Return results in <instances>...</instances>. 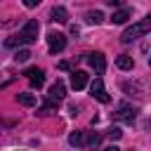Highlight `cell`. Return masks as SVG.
<instances>
[{
	"mask_svg": "<svg viewBox=\"0 0 151 151\" xmlns=\"http://www.w3.org/2000/svg\"><path fill=\"white\" fill-rule=\"evenodd\" d=\"M151 31V17H146V19H142V21H137V24H132L130 28H125L123 31V35H120V42H125V45H130V42H134L137 38H142V35H146Z\"/></svg>",
	"mask_w": 151,
	"mask_h": 151,
	"instance_id": "cell-1",
	"label": "cell"
},
{
	"mask_svg": "<svg viewBox=\"0 0 151 151\" xmlns=\"http://www.w3.org/2000/svg\"><path fill=\"white\" fill-rule=\"evenodd\" d=\"M113 118H118V120H123V123H132V120L137 118V109H132L130 104H120L118 111L113 113Z\"/></svg>",
	"mask_w": 151,
	"mask_h": 151,
	"instance_id": "cell-6",
	"label": "cell"
},
{
	"mask_svg": "<svg viewBox=\"0 0 151 151\" xmlns=\"http://www.w3.org/2000/svg\"><path fill=\"white\" fill-rule=\"evenodd\" d=\"M24 76L28 78V83H31L33 87H42V85H45V71H42V68H38V66L26 68V71H24Z\"/></svg>",
	"mask_w": 151,
	"mask_h": 151,
	"instance_id": "cell-5",
	"label": "cell"
},
{
	"mask_svg": "<svg viewBox=\"0 0 151 151\" xmlns=\"http://www.w3.org/2000/svg\"><path fill=\"white\" fill-rule=\"evenodd\" d=\"M64 94H66V87H64V83H61V80H57V83L50 87V94H47V99L57 104V101H61V99H64Z\"/></svg>",
	"mask_w": 151,
	"mask_h": 151,
	"instance_id": "cell-8",
	"label": "cell"
},
{
	"mask_svg": "<svg viewBox=\"0 0 151 151\" xmlns=\"http://www.w3.org/2000/svg\"><path fill=\"white\" fill-rule=\"evenodd\" d=\"M127 19H130V9H118V12H113L111 24H125Z\"/></svg>",
	"mask_w": 151,
	"mask_h": 151,
	"instance_id": "cell-12",
	"label": "cell"
},
{
	"mask_svg": "<svg viewBox=\"0 0 151 151\" xmlns=\"http://www.w3.org/2000/svg\"><path fill=\"white\" fill-rule=\"evenodd\" d=\"M38 33H40V24L35 21V19H31V21H26V26L19 31V40H21V45H31V42H35L38 40Z\"/></svg>",
	"mask_w": 151,
	"mask_h": 151,
	"instance_id": "cell-2",
	"label": "cell"
},
{
	"mask_svg": "<svg viewBox=\"0 0 151 151\" xmlns=\"http://www.w3.org/2000/svg\"><path fill=\"white\" fill-rule=\"evenodd\" d=\"M90 94H92L97 101H101V104H109V101H111L109 92L104 90V83H101V78H94V83L90 85Z\"/></svg>",
	"mask_w": 151,
	"mask_h": 151,
	"instance_id": "cell-4",
	"label": "cell"
},
{
	"mask_svg": "<svg viewBox=\"0 0 151 151\" xmlns=\"http://www.w3.org/2000/svg\"><path fill=\"white\" fill-rule=\"evenodd\" d=\"M28 59H31V52H28V50H19V52L14 54V61H17V64H24V61H28Z\"/></svg>",
	"mask_w": 151,
	"mask_h": 151,
	"instance_id": "cell-17",
	"label": "cell"
},
{
	"mask_svg": "<svg viewBox=\"0 0 151 151\" xmlns=\"http://www.w3.org/2000/svg\"><path fill=\"white\" fill-rule=\"evenodd\" d=\"M47 47H50V52H52V54L61 52V50L66 47V35H64V33H57V31L47 33Z\"/></svg>",
	"mask_w": 151,
	"mask_h": 151,
	"instance_id": "cell-3",
	"label": "cell"
},
{
	"mask_svg": "<svg viewBox=\"0 0 151 151\" xmlns=\"http://www.w3.org/2000/svg\"><path fill=\"white\" fill-rule=\"evenodd\" d=\"M24 5H26V7H35V5H38V0H26Z\"/></svg>",
	"mask_w": 151,
	"mask_h": 151,
	"instance_id": "cell-19",
	"label": "cell"
},
{
	"mask_svg": "<svg viewBox=\"0 0 151 151\" xmlns=\"http://www.w3.org/2000/svg\"><path fill=\"white\" fill-rule=\"evenodd\" d=\"M106 134H109L111 139H120V137H123V132H120V127H109V130H106Z\"/></svg>",
	"mask_w": 151,
	"mask_h": 151,
	"instance_id": "cell-18",
	"label": "cell"
},
{
	"mask_svg": "<svg viewBox=\"0 0 151 151\" xmlns=\"http://www.w3.org/2000/svg\"><path fill=\"white\" fill-rule=\"evenodd\" d=\"M104 151H120V149H118V146H106Z\"/></svg>",
	"mask_w": 151,
	"mask_h": 151,
	"instance_id": "cell-20",
	"label": "cell"
},
{
	"mask_svg": "<svg viewBox=\"0 0 151 151\" xmlns=\"http://www.w3.org/2000/svg\"><path fill=\"white\" fill-rule=\"evenodd\" d=\"M85 19H87V24H99V21L104 19V14H101L99 9H92V12L85 14Z\"/></svg>",
	"mask_w": 151,
	"mask_h": 151,
	"instance_id": "cell-15",
	"label": "cell"
},
{
	"mask_svg": "<svg viewBox=\"0 0 151 151\" xmlns=\"http://www.w3.org/2000/svg\"><path fill=\"white\" fill-rule=\"evenodd\" d=\"M50 17H52V21H59V24L68 21V12H66L61 5H54V7L50 9Z\"/></svg>",
	"mask_w": 151,
	"mask_h": 151,
	"instance_id": "cell-10",
	"label": "cell"
},
{
	"mask_svg": "<svg viewBox=\"0 0 151 151\" xmlns=\"http://www.w3.org/2000/svg\"><path fill=\"white\" fill-rule=\"evenodd\" d=\"M17 101H19L21 106H35V97H33V94H26V92L17 94Z\"/></svg>",
	"mask_w": 151,
	"mask_h": 151,
	"instance_id": "cell-13",
	"label": "cell"
},
{
	"mask_svg": "<svg viewBox=\"0 0 151 151\" xmlns=\"http://www.w3.org/2000/svg\"><path fill=\"white\" fill-rule=\"evenodd\" d=\"M116 66L123 68V71H130V68L134 66V61H132L130 54H118V57H116Z\"/></svg>",
	"mask_w": 151,
	"mask_h": 151,
	"instance_id": "cell-11",
	"label": "cell"
},
{
	"mask_svg": "<svg viewBox=\"0 0 151 151\" xmlns=\"http://www.w3.org/2000/svg\"><path fill=\"white\" fill-rule=\"evenodd\" d=\"M87 85V73L85 71H73L71 73V87L73 90H83Z\"/></svg>",
	"mask_w": 151,
	"mask_h": 151,
	"instance_id": "cell-9",
	"label": "cell"
},
{
	"mask_svg": "<svg viewBox=\"0 0 151 151\" xmlns=\"http://www.w3.org/2000/svg\"><path fill=\"white\" fill-rule=\"evenodd\" d=\"M68 142H71V146H83L85 144V132H71Z\"/></svg>",
	"mask_w": 151,
	"mask_h": 151,
	"instance_id": "cell-14",
	"label": "cell"
},
{
	"mask_svg": "<svg viewBox=\"0 0 151 151\" xmlns=\"http://www.w3.org/2000/svg\"><path fill=\"white\" fill-rule=\"evenodd\" d=\"M54 111H57V104H54V101H50V99H47V104H45V106H40V109H38V116H50V113H54Z\"/></svg>",
	"mask_w": 151,
	"mask_h": 151,
	"instance_id": "cell-16",
	"label": "cell"
},
{
	"mask_svg": "<svg viewBox=\"0 0 151 151\" xmlns=\"http://www.w3.org/2000/svg\"><path fill=\"white\" fill-rule=\"evenodd\" d=\"M87 64L94 68V73H104V71H106V59H104L101 52H92V54H87Z\"/></svg>",
	"mask_w": 151,
	"mask_h": 151,
	"instance_id": "cell-7",
	"label": "cell"
}]
</instances>
